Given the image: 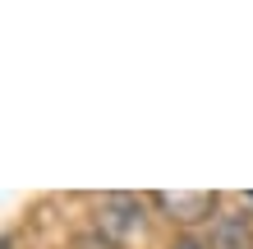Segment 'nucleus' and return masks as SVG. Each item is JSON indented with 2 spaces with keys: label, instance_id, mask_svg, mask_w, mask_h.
Returning <instances> with one entry per match:
<instances>
[{
  "label": "nucleus",
  "instance_id": "obj_1",
  "mask_svg": "<svg viewBox=\"0 0 253 249\" xmlns=\"http://www.w3.org/2000/svg\"><path fill=\"white\" fill-rule=\"evenodd\" d=\"M97 231L111 245H129L133 236H143V203L133 194H106L97 203Z\"/></svg>",
  "mask_w": 253,
  "mask_h": 249
},
{
  "label": "nucleus",
  "instance_id": "obj_2",
  "mask_svg": "<svg viewBox=\"0 0 253 249\" xmlns=\"http://www.w3.org/2000/svg\"><path fill=\"white\" fill-rule=\"evenodd\" d=\"M152 203L161 212H170V222H184V226H193V222H207V217L216 212V194H189V189H161V194H152Z\"/></svg>",
  "mask_w": 253,
  "mask_h": 249
},
{
  "label": "nucleus",
  "instance_id": "obj_3",
  "mask_svg": "<svg viewBox=\"0 0 253 249\" xmlns=\"http://www.w3.org/2000/svg\"><path fill=\"white\" fill-rule=\"evenodd\" d=\"M207 245L212 249H253V212H221Z\"/></svg>",
  "mask_w": 253,
  "mask_h": 249
},
{
  "label": "nucleus",
  "instance_id": "obj_4",
  "mask_svg": "<svg viewBox=\"0 0 253 249\" xmlns=\"http://www.w3.org/2000/svg\"><path fill=\"white\" fill-rule=\"evenodd\" d=\"M170 249H212V245H207L203 236H193V231H184V236H175V240H170Z\"/></svg>",
  "mask_w": 253,
  "mask_h": 249
}]
</instances>
